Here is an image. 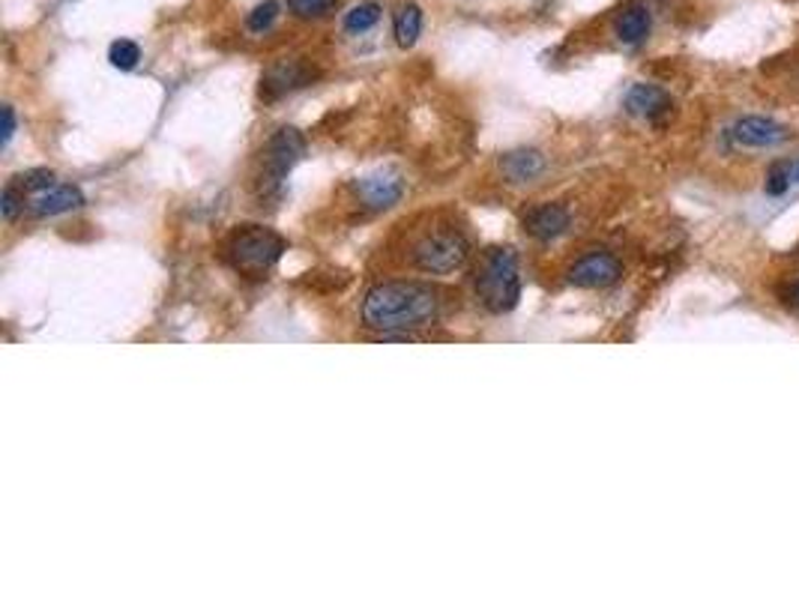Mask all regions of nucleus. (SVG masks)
<instances>
[{"instance_id":"9b49d317","label":"nucleus","mask_w":799,"mask_h":598,"mask_svg":"<svg viewBox=\"0 0 799 598\" xmlns=\"http://www.w3.org/2000/svg\"><path fill=\"white\" fill-rule=\"evenodd\" d=\"M85 204V195L81 189L72 183H55L52 189H45L40 195H33L27 201V213L36 218H52V216H64L69 210H78Z\"/></svg>"},{"instance_id":"f8f14e48","label":"nucleus","mask_w":799,"mask_h":598,"mask_svg":"<svg viewBox=\"0 0 799 598\" xmlns=\"http://www.w3.org/2000/svg\"><path fill=\"white\" fill-rule=\"evenodd\" d=\"M570 210L563 204H539V207H530L525 216V230L539 242H551L558 239L560 234L570 230Z\"/></svg>"},{"instance_id":"f03ea898","label":"nucleus","mask_w":799,"mask_h":598,"mask_svg":"<svg viewBox=\"0 0 799 598\" xmlns=\"http://www.w3.org/2000/svg\"><path fill=\"white\" fill-rule=\"evenodd\" d=\"M476 296L482 305L504 315L513 312L518 300H521V272H518V255L506 246L485 251L480 270H476Z\"/></svg>"},{"instance_id":"423d86ee","label":"nucleus","mask_w":799,"mask_h":598,"mask_svg":"<svg viewBox=\"0 0 799 598\" xmlns=\"http://www.w3.org/2000/svg\"><path fill=\"white\" fill-rule=\"evenodd\" d=\"M620 279H623V263H620L617 255L605 249L581 255L578 261L570 267V272H566V282L575 284V287H584V291H603V287H611Z\"/></svg>"},{"instance_id":"5701e85b","label":"nucleus","mask_w":799,"mask_h":598,"mask_svg":"<svg viewBox=\"0 0 799 598\" xmlns=\"http://www.w3.org/2000/svg\"><path fill=\"white\" fill-rule=\"evenodd\" d=\"M12 135H15V111H12V105H7L3 109V144H10Z\"/></svg>"},{"instance_id":"6e6552de","label":"nucleus","mask_w":799,"mask_h":598,"mask_svg":"<svg viewBox=\"0 0 799 598\" xmlns=\"http://www.w3.org/2000/svg\"><path fill=\"white\" fill-rule=\"evenodd\" d=\"M353 192L365 210H390L405 195V180L395 171H374V174L357 180Z\"/></svg>"},{"instance_id":"ddd939ff","label":"nucleus","mask_w":799,"mask_h":598,"mask_svg":"<svg viewBox=\"0 0 799 598\" xmlns=\"http://www.w3.org/2000/svg\"><path fill=\"white\" fill-rule=\"evenodd\" d=\"M650 31H653V15L641 0L623 7V12H617V19H614V36L623 45H641Z\"/></svg>"},{"instance_id":"a211bd4d","label":"nucleus","mask_w":799,"mask_h":598,"mask_svg":"<svg viewBox=\"0 0 799 598\" xmlns=\"http://www.w3.org/2000/svg\"><path fill=\"white\" fill-rule=\"evenodd\" d=\"M109 60L114 69L130 72V69H135L138 60H142V48H138V43H132V40H117V43H111Z\"/></svg>"},{"instance_id":"f257e3e1","label":"nucleus","mask_w":799,"mask_h":598,"mask_svg":"<svg viewBox=\"0 0 799 598\" xmlns=\"http://www.w3.org/2000/svg\"><path fill=\"white\" fill-rule=\"evenodd\" d=\"M440 315V294L431 284L384 282L374 284L362 300V327L378 336H402L431 327Z\"/></svg>"},{"instance_id":"aec40b11","label":"nucleus","mask_w":799,"mask_h":598,"mask_svg":"<svg viewBox=\"0 0 799 598\" xmlns=\"http://www.w3.org/2000/svg\"><path fill=\"white\" fill-rule=\"evenodd\" d=\"M12 183L19 185L24 195H27V201H31L33 195H40V192H45V189H52L57 180L52 171H45V168H33V171H27V174L15 177Z\"/></svg>"},{"instance_id":"393cba45","label":"nucleus","mask_w":799,"mask_h":598,"mask_svg":"<svg viewBox=\"0 0 799 598\" xmlns=\"http://www.w3.org/2000/svg\"><path fill=\"white\" fill-rule=\"evenodd\" d=\"M794 180H797V183H799V162L794 165Z\"/></svg>"},{"instance_id":"b1692460","label":"nucleus","mask_w":799,"mask_h":598,"mask_svg":"<svg viewBox=\"0 0 799 598\" xmlns=\"http://www.w3.org/2000/svg\"><path fill=\"white\" fill-rule=\"evenodd\" d=\"M788 300H790V305H797V308H799V282L794 284V287H790Z\"/></svg>"},{"instance_id":"dca6fc26","label":"nucleus","mask_w":799,"mask_h":598,"mask_svg":"<svg viewBox=\"0 0 799 598\" xmlns=\"http://www.w3.org/2000/svg\"><path fill=\"white\" fill-rule=\"evenodd\" d=\"M381 22V3L374 0H365V3H357L353 10L345 12V33L351 36H360V33H369L374 24Z\"/></svg>"},{"instance_id":"6ab92c4d","label":"nucleus","mask_w":799,"mask_h":598,"mask_svg":"<svg viewBox=\"0 0 799 598\" xmlns=\"http://www.w3.org/2000/svg\"><path fill=\"white\" fill-rule=\"evenodd\" d=\"M279 10H282V3H279V0H263V3H258V7L249 12L246 27H249L252 33H267L275 24V19H279Z\"/></svg>"},{"instance_id":"9d476101","label":"nucleus","mask_w":799,"mask_h":598,"mask_svg":"<svg viewBox=\"0 0 799 598\" xmlns=\"http://www.w3.org/2000/svg\"><path fill=\"white\" fill-rule=\"evenodd\" d=\"M312 81H315V69H308V66L300 64V60L275 64L273 69H267V76H263L261 97L267 99V102H273V99L285 97L291 90L306 88Z\"/></svg>"},{"instance_id":"4be33fe9","label":"nucleus","mask_w":799,"mask_h":598,"mask_svg":"<svg viewBox=\"0 0 799 598\" xmlns=\"http://www.w3.org/2000/svg\"><path fill=\"white\" fill-rule=\"evenodd\" d=\"M24 207H27V195H24L15 183H7L3 198H0V213H3V218H7V222H15V216L24 213Z\"/></svg>"},{"instance_id":"0eeeda50","label":"nucleus","mask_w":799,"mask_h":598,"mask_svg":"<svg viewBox=\"0 0 799 598\" xmlns=\"http://www.w3.org/2000/svg\"><path fill=\"white\" fill-rule=\"evenodd\" d=\"M728 138L736 147H749V150H764V147H778L790 138L788 126H781L769 117H740L728 129Z\"/></svg>"},{"instance_id":"2eb2a0df","label":"nucleus","mask_w":799,"mask_h":598,"mask_svg":"<svg viewBox=\"0 0 799 598\" xmlns=\"http://www.w3.org/2000/svg\"><path fill=\"white\" fill-rule=\"evenodd\" d=\"M393 33L395 43L402 45V48H414L416 40H419V33H423V10H419L416 3L398 7L393 22Z\"/></svg>"},{"instance_id":"412c9836","label":"nucleus","mask_w":799,"mask_h":598,"mask_svg":"<svg viewBox=\"0 0 799 598\" xmlns=\"http://www.w3.org/2000/svg\"><path fill=\"white\" fill-rule=\"evenodd\" d=\"M790 183H794V165L776 162L773 168H769V174H767V195H773V198L785 195V192L790 189Z\"/></svg>"},{"instance_id":"7ed1b4c3","label":"nucleus","mask_w":799,"mask_h":598,"mask_svg":"<svg viewBox=\"0 0 799 598\" xmlns=\"http://www.w3.org/2000/svg\"><path fill=\"white\" fill-rule=\"evenodd\" d=\"M288 242L275 230L258 228V225H246V228L234 230L228 239V261L230 267L249 279H263L273 270L275 263L282 261Z\"/></svg>"},{"instance_id":"f3484780","label":"nucleus","mask_w":799,"mask_h":598,"mask_svg":"<svg viewBox=\"0 0 799 598\" xmlns=\"http://www.w3.org/2000/svg\"><path fill=\"white\" fill-rule=\"evenodd\" d=\"M339 7V0H288V10L303 22H315V19H327Z\"/></svg>"},{"instance_id":"20e7f679","label":"nucleus","mask_w":799,"mask_h":598,"mask_svg":"<svg viewBox=\"0 0 799 598\" xmlns=\"http://www.w3.org/2000/svg\"><path fill=\"white\" fill-rule=\"evenodd\" d=\"M468 258H471V242L452 225L428 228L410 249V263L428 275H449L461 270Z\"/></svg>"},{"instance_id":"39448f33","label":"nucleus","mask_w":799,"mask_h":598,"mask_svg":"<svg viewBox=\"0 0 799 598\" xmlns=\"http://www.w3.org/2000/svg\"><path fill=\"white\" fill-rule=\"evenodd\" d=\"M303 153H306V138L300 135L296 129H279L267 142L263 147V156H261V192L263 195H273L282 189L285 183V177L291 174V168H294L300 159H303Z\"/></svg>"},{"instance_id":"1a4fd4ad","label":"nucleus","mask_w":799,"mask_h":598,"mask_svg":"<svg viewBox=\"0 0 799 598\" xmlns=\"http://www.w3.org/2000/svg\"><path fill=\"white\" fill-rule=\"evenodd\" d=\"M623 105L632 117H641L646 123H665L671 117V111H674L671 97L656 84H632L626 90Z\"/></svg>"},{"instance_id":"4468645a","label":"nucleus","mask_w":799,"mask_h":598,"mask_svg":"<svg viewBox=\"0 0 799 598\" xmlns=\"http://www.w3.org/2000/svg\"><path fill=\"white\" fill-rule=\"evenodd\" d=\"M500 171L509 183H530L545 171V159L537 150H515L500 159Z\"/></svg>"}]
</instances>
